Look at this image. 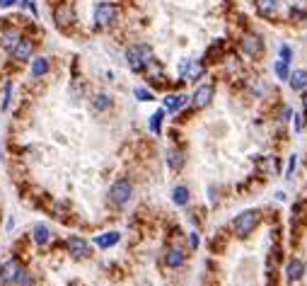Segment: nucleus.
<instances>
[{"instance_id": "f257e3e1", "label": "nucleus", "mask_w": 307, "mask_h": 286, "mask_svg": "<svg viewBox=\"0 0 307 286\" xmlns=\"http://www.w3.org/2000/svg\"><path fill=\"white\" fill-rule=\"evenodd\" d=\"M126 63L133 73H143L155 63V54L148 44H133L126 49Z\"/></svg>"}, {"instance_id": "f03ea898", "label": "nucleus", "mask_w": 307, "mask_h": 286, "mask_svg": "<svg viewBox=\"0 0 307 286\" xmlns=\"http://www.w3.org/2000/svg\"><path fill=\"white\" fill-rule=\"evenodd\" d=\"M259 221H261V214L256 209H247V211H242V214H237L232 218V233L237 238H247L249 233H254Z\"/></svg>"}, {"instance_id": "7ed1b4c3", "label": "nucleus", "mask_w": 307, "mask_h": 286, "mask_svg": "<svg viewBox=\"0 0 307 286\" xmlns=\"http://www.w3.org/2000/svg\"><path fill=\"white\" fill-rule=\"evenodd\" d=\"M119 22V5L116 2H99L95 7V27L97 29H109Z\"/></svg>"}, {"instance_id": "20e7f679", "label": "nucleus", "mask_w": 307, "mask_h": 286, "mask_svg": "<svg viewBox=\"0 0 307 286\" xmlns=\"http://www.w3.org/2000/svg\"><path fill=\"white\" fill-rule=\"evenodd\" d=\"M22 272H24L22 260H19V257H10V260H7V262H2V267H0V284L15 286Z\"/></svg>"}, {"instance_id": "39448f33", "label": "nucleus", "mask_w": 307, "mask_h": 286, "mask_svg": "<svg viewBox=\"0 0 307 286\" xmlns=\"http://www.w3.org/2000/svg\"><path fill=\"white\" fill-rule=\"evenodd\" d=\"M240 51L247 59H259L264 54V39L259 34H254V32H247L240 39Z\"/></svg>"}, {"instance_id": "423d86ee", "label": "nucleus", "mask_w": 307, "mask_h": 286, "mask_svg": "<svg viewBox=\"0 0 307 286\" xmlns=\"http://www.w3.org/2000/svg\"><path fill=\"white\" fill-rule=\"evenodd\" d=\"M131 197H133V184L128 180H116L109 189V202L114 206H126L131 202Z\"/></svg>"}, {"instance_id": "0eeeda50", "label": "nucleus", "mask_w": 307, "mask_h": 286, "mask_svg": "<svg viewBox=\"0 0 307 286\" xmlns=\"http://www.w3.org/2000/svg\"><path fill=\"white\" fill-rule=\"evenodd\" d=\"M179 80L182 82H193V80H198L201 75H203V63L201 61H196V59H182L179 61Z\"/></svg>"}, {"instance_id": "6e6552de", "label": "nucleus", "mask_w": 307, "mask_h": 286, "mask_svg": "<svg viewBox=\"0 0 307 286\" xmlns=\"http://www.w3.org/2000/svg\"><path fill=\"white\" fill-rule=\"evenodd\" d=\"M65 250H68V255L75 257V260H87V257L92 255L90 243H87L85 238H80V235H70V238L65 240Z\"/></svg>"}, {"instance_id": "1a4fd4ad", "label": "nucleus", "mask_w": 307, "mask_h": 286, "mask_svg": "<svg viewBox=\"0 0 307 286\" xmlns=\"http://www.w3.org/2000/svg\"><path fill=\"white\" fill-rule=\"evenodd\" d=\"M32 54H34V41H32V39H27V37H19V39H17V44L10 49V59H12V61H17V63L29 61V59H32Z\"/></svg>"}, {"instance_id": "9d476101", "label": "nucleus", "mask_w": 307, "mask_h": 286, "mask_svg": "<svg viewBox=\"0 0 307 286\" xmlns=\"http://www.w3.org/2000/svg\"><path fill=\"white\" fill-rule=\"evenodd\" d=\"M213 95H215V85H213V82H203V85H198V90L193 92L191 107H193V109H203V107H208L211 100H213Z\"/></svg>"}, {"instance_id": "9b49d317", "label": "nucleus", "mask_w": 307, "mask_h": 286, "mask_svg": "<svg viewBox=\"0 0 307 286\" xmlns=\"http://www.w3.org/2000/svg\"><path fill=\"white\" fill-rule=\"evenodd\" d=\"M286 279L290 282V284H298V282H303L305 279V262L303 260H290L288 265H286Z\"/></svg>"}, {"instance_id": "f8f14e48", "label": "nucleus", "mask_w": 307, "mask_h": 286, "mask_svg": "<svg viewBox=\"0 0 307 286\" xmlns=\"http://www.w3.org/2000/svg\"><path fill=\"white\" fill-rule=\"evenodd\" d=\"M32 240H34L39 247H46V245L54 240V233H51V228H49L46 223H34V228H32Z\"/></svg>"}, {"instance_id": "ddd939ff", "label": "nucleus", "mask_w": 307, "mask_h": 286, "mask_svg": "<svg viewBox=\"0 0 307 286\" xmlns=\"http://www.w3.org/2000/svg\"><path fill=\"white\" fill-rule=\"evenodd\" d=\"M54 17H56V24H58L61 29H68V27L75 22V10H73L68 2H63V5H58V7H56Z\"/></svg>"}, {"instance_id": "4468645a", "label": "nucleus", "mask_w": 307, "mask_h": 286, "mask_svg": "<svg viewBox=\"0 0 307 286\" xmlns=\"http://www.w3.org/2000/svg\"><path fill=\"white\" fill-rule=\"evenodd\" d=\"M256 10H259V15H264L266 20H276V17L283 12V7H281L278 0H256Z\"/></svg>"}, {"instance_id": "2eb2a0df", "label": "nucleus", "mask_w": 307, "mask_h": 286, "mask_svg": "<svg viewBox=\"0 0 307 286\" xmlns=\"http://www.w3.org/2000/svg\"><path fill=\"white\" fill-rule=\"evenodd\" d=\"M186 102H189V97H186V95H182V92H172V95H167V97H165L162 109H165V112H179Z\"/></svg>"}, {"instance_id": "dca6fc26", "label": "nucleus", "mask_w": 307, "mask_h": 286, "mask_svg": "<svg viewBox=\"0 0 307 286\" xmlns=\"http://www.w3.org/2000/svg\"><path fill=\"white\" fill-rule=\"evenodd\" d=\"M186 262V252L182 247H170L167 252H165V265L170 267V269H177V267H182Z\"/></svg>"}, {"instance_id": "f3484780", "label": "nucleus", "mask_w": 307, "mask_h": 286, "mask_svg": "<svg viewBox=\"0 0 307 286\" xmlns=\"http://www.w3.org/2000/svg\"><path fill=\"white\" fill-rule=\"evenodd\" d=\"M119 240H121V233H119V230H109V233H99V235L95 238V245L102 247V250H109V247H114Z\"/></svg>"}, {"instance_id": "a211bd4d", "label": "nucleus", "mask_w": 307, "mask_h": 286, "mask_svg": "<svg viewBox=\"0 0 307 286\" xmlns=\"http://www.w3.org/2000/svg\"><path fill=\"white\" fill-rule=\"evenodd\" d=\"M288 85H290V90H295V92H303L307 87V71H290V78H288Z\"/></svg>"}, {"instance_id": "6ab92c4d", "label": "nucleus", "mask_w": 307, "mask_h": 286, "mask_svg": "<svg viewBox=\"0 0 307 286\" xmlns=\"http://www.w3.org/2000/svg\"><path fill=\"white\" fill-rule=\"evenodd\" d=\"M19 37H22V34H19L17 29L7 27V29H2V32H0V44H2V46H5L7 51H10V49H12V46L17 44V39H19Z\"/></svg>"}, {"instance_id": "aec40b11", "label": "nucleus", "mask_w": 307, "mask_h": 286, "mask_svg": "<svg viewBox=\"0 0 307 286\" xmlns=\"http://www.w3.org/2000/svg\"><path fill=\"white\" fill-rule=\"evenodd\" d=\"M49 59H44V56H37V59H32V78H41V75H46L49 73Z\"/></svg>"}, {"instance_id": "412c9836", "label": "nucleus", "mask_w": 307, "mask_h": 286, "mask_svg": "<svg viewBox=\"0 0 307 286\" xmlns=\"http://www.w3.org/2000/svg\"><path fill=\"white\" fill-rule=\"evenodd\" d=\"M184 163H186V155L182 153V150H170L167 153V165H170V170H182L184 167Z\"/></svg>"}, {"instance_id": "4be33fe9", "label": "nucleus", "mask_w": 307, "mask_h": 286, "mask_svg": "<svg viewBox=\"0 0 307 286\" xmlns=\"http://www.w3.org/2000/svg\"><path fill=\"white\" fill-rule=\"evenodd\" d=\"M189 199H191V194H189V187H186V184H179V187L172 189V202H174L177 206H186Z\"/></svg>"}, {"instance_id": "5701e85b", "label": "nucleus", "mask_w": 307, "mask_h": 286, "mask_svg": "<svg viewBox=\"0 0 307 286\" xmlns=\"http://www.w3.org/2000/svg\"><path fill=\"white\" fill-rule=\"evenodd\" d=\"M109 107H112V97L107 92H99V95L92 97V109L95 112H107Z\"/></svg>"}, {"instance_id": "b1692460", "label": "nucleus", "mask_w": 307, "mask_h": 286, "mask_svg": "<svg viewBox=\"0 0 307 286\" xmlns=\"http://www.w3.org/2000/svg\"><path fill=\"white\" fill-rule=\"evenodd\" d=\"M162 119H165V109H157L153 117H150V131L155 134V136H160V124H162Z\"/></svg>"}, {"instance_id": "393cba45", "label": "nucleus", "mask_w": 307, "mask_h": 286, "mask_svg": "<svg viewBox=\"0 0 307 286\" xmlns=\"http://www.w3.org/2000/svg\"><path fill=\"white\" fill-rule=\"evenodd\" d=\"M273 71H276V78H278V80H286V82H288V78H290V63H286V61H276Z\"/></svg>"}, {"instance_id": "a878e982", "label": "nucleus", "mask_w": 307, "mask_h": 286, "mask_svg": "<svg viewBox=\"0 0 307 286\" xmlns=\"http://www.w3.org/2000/svg\"><path fill=\"white\" fill-rule=\"evenodd\" d=\"M133 95H135V100H140V102H150V100H155V92H153L150 87H135Z\"/></svg>"}, {"instance_id": "bb28decb", "label": "nucleus", "mask_w": 307, "mask_h": 286, "mask_svg": "<svg viewBox=\"0 0 307 286\" xmlns=\"http://www.w3.org/2000/svg\"><path fill=\"white\" fill-rule=\"evenodd\" d=\"M278 61H286V63L293 61V49H290V44H278Z\"/></svg>"}, {"instance_id": "cd10ccee", "label": "nucleus", "mask_w": 307, "mask_h": 286, "mask_svg": "<svg viewBox=\"0 0 307 286\" xmlns=\"http://www.w3.org/2000/svg\"><path fill=\"white\" fill-rule=\"evenodd\" d=\"M10 95H12V82L7 80L5 87H2V100H0V109H2V112L10 107Z\"/></svg>"}, {"instance_id": "c85d7f7f", "label": "nucleus", "mask_w": 307, "mask_h": 286, "mask_svg": "<svg viewBox=\"0 0 307 286\" xmlns=\"http://www.w3.org/2000/svg\"><path fill=\"white\" fill-rule=\"evenodd\" d=\"M305 17H307V10H305V7H300V5H293V7H290V20L300 22V20H305Z\"/></svg>"}, {"instance_id": "c756f323", "label": "nucleus", "mask_w": 307, "mask_h": 286, "mask_svg": "<svg viewBox=\"0 0 307 286\" xmlns=\"http://www.w3.org/2000/svg\"><path fill=\"white\" fill-rule=\"evenodd\" d=\"M295 165H298V155H290V158H288V167H286V177H293Z\"/></svg>"}, {"instance_id": "7c9ffc66", "label": "nucleus", "mask_w": 307, "mask_h": 286, "mask_svg": "<svg viewBox=\"0 0 307 286\" xmlns=\"http://www.w3.org/2000/svg\"><path fill=\"white\" fill-rule=\"evenodd\" d=\"M293 117H295V134H300L303 126H305V117L303 114H293Z\"/></svg>"}, {"instance_id": "2f4dec72", "label": "nucleus", "mask_w": 307, "mask_h": 286, "mask_svg": "<svg viewBox=\"0 0 307 286\" xmlns=\"http://www.w3.org/2000/svg\"><path fill=\"white\" fill-rule=\"evenodd\" d=\"M189 240H191V247L196 250V247H198V235H196V233H191V235H189Z\"/></svg>"}, {"instance_id": "473e14b6", "label": "nucleus", "mask_w": 307, "mask_h": 286, "mask_svg": "<svg viewBox=\"0 0 307 286\" xmlns=\"http://www.w3.org/2000/svg\"><path fill=\"white\" fill-rule=\"evenodd\" d=\"M15 2H19V0H0V7H12Z\"/></svg>"}, {"instance_id": "72a5a7b5", "label": "nucleus", "mask_w": 307, "mask_h": 286, "mask_svg": "<svg viewBox=\"0 0 307 286\" xmlns=\"http://www.w3.org/2000/svg\"><path fill=\"white\" fill-rule=\"evenodd\" d=\"M293 117V109L290 107H283V119H290Z\"/></svg>"}, {"instance_id": "f704fd0d", "label": "nucleus", "mask_w": 307, "mask_h": 286, "mask_svg": "<svg viewBox=\"0 0 307 286\" xmlns=\"http://www.w3.org/2000/svg\"><path fill=\"white\" fill-rule=\"evenodd\" d=\"M303 109H305V114H307V87H305V92H303Z\"/></svg>"}]
</instances>
